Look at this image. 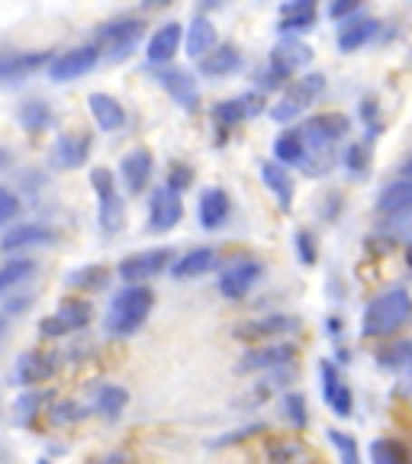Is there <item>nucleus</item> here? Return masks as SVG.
Segmentation results:
<instances>
[{
    "label": "nucleus",
    "mask_w": 412,
    "mask_h": 464,
    "mask_svg": "<svg viewBox=\"0 0 412 464\" xmlns=\"http://www.w3.org/2000/svg\"><path fill=\"white\" fill-rule=\"evenodd\" d=\"M16 120H20L23 130H26V132H43V130H49L55 116H52L49 103H43V101H26V103H20V110H16Z\"/></svg>",
    "instance_id": "f704fd0d"
},
{
    "label": "nucleus",
    "mask_w": 412,
    "mask_h": 464,
    "mask_svg": "<svg viewBox=\"0 0 412 464\" xmlns=\"http://www.w3.org/2000/svg\"><path fill=\"white\" fill-rule=\"evenodd\" d=\"M300 329H303V319L293 313H268V316H254L235 326V339H277V335H293Z\"/></svg>",
    "instance_id": "4468645a"
},
{
    "label": "nucleus",
    "mask_w": 412,
    "mask_h": 464,
    "mask_svg": "<svg viewBox=\"0 0 412 464\" xmlns=\"http://www.w3.org/2000/svg\"><path fill=\"white\" fill-rule=\"evenodd\" d=\"M184 45H187V55L200 62L206 52H213L219 45V33L216 23L206 20V16H194L187 26V36H184Z\"/></svg>",
    "instance_id": "cd10ccee"
},
{
    "label": "nucleus",
    "mask_w": 412,
    "mask_h": 464,
    "mask_svg": "<svg viewBox=\"0 0 412 464\" xmlns=\"http://www.w3.org/2000/svg\"><path fill=\"white\" fill-rule=\"evenodd\" d=\"M319 374H322V397H326L329 410L335 416H341V420H348V416L355 413V393L345 384V377L339 374V368L332 362H322Z\"/></svg>",
    "instance_id": "a211bd4d"
},
{
    "label": "nucleus",
    "mask_w": 412,
    "mask_h": 464,
    "mask_svg": "<svg viewBox=\"0 0 412 464\" xmlns=\"http://www.w3.org/2000/svg\"><path fill=\"white\" fill-rule=\"evenodd\" d=\"M406 265L412 268V242H409V248H406Z\"/></svg>",
    "instance_id": "6e6d98bb"
},
{
    "label": "nucleus",
    "mask_w": 412,
    "mask_h": 464,
    "mask_svg": "<svg viewBox=\"0 0 412 464\" xmlns=\"http://www.w3.org/2000/svg\"><path fill=\"white\" fill-rule=\"evenodd\" d=\"M4 333H7V316H0V339H4Z\"/></svg>",
    "instance_id": "5fc2aeb1"
},
{
    "label": "nucleus",
    "mask_w": 412,
    "mask_h": 464,
    "mask_svg": "<svg viewBox=\"0 0 412 464\" xmlns=\"http://www.w3.org/2000/svg\"><path fill=\"white\" fill-rule=\"evenodd\" d=\"M380 368L387 371H399V374H412V339H399L390 342V345L377 355Z\"/></svg>",
    "instance_id": "72a5a7b5"
},
{
    "label": "nucleus",
    "mask_w": 412,
    "mask_h": 464,
    "mask_svg": "<svg viewBox=\"0 0 412 464\" xmlns=\"http://www.w3.org/2000/svg\"><path fill=\"white\" fill-rule=\"evenodd\" d=\"M242 68V52L235 45H216L200 58V72L206 78H229Z\"/></svg>",
    "instance_id": "c85d7f7f"
},
{
    "label": "nucleus",
    "mask_w": 412,
    "mask_h": 464,
    "mask_svg": "<svg viewBox=\"0 0 412 464\" xmlns=\"http://www.w3.org/2000/svg\"><path fill=\"white\" fill-rule=\"evenodd\" d=\"M264 432V422H248V426H242V429H235V432H223L213 442V449H225V445H239V442H245V439H252V435H261Z\"/></svg>",
    "instance_id": "c03bdc74"
},
{
    "label": "nucleus",
    "mask_w": 412,
    "mask_h": 464,
    "mask_svg": "<svg viewBox=\"0 0 412 464\" xmlns=\"http://www.w3.org/2000/svg\"><path fill=\"white\" fill-rule=\"evenodd\" d=\"M155 78H158V84L165 87L174 103H181L184 110L200 107V87H196V78L187 68H158Z\"/></svg>",
    "instance_id": "dca6fc26"
},
{
    "label": "nucleus",
    "mask_w": 412,
    "mask_h": 464,
    "mask_svg": "<svg viewBox=\"0 0 412 464\" xmlns=\"http://www.w3.org/2000/svg\"><path fill=\"white\" fill-rule=\"evenodd\" d=\"M91 145H94L91 132H62V136L52 142V152H49L52 165H55L58 171H74V168H81L87 161Z\"/></svg>",
    "instance_id": "2eb2a0df"
},
{
    "label": "nucleus",
    "mask_w": 412,
    "mask_h": 464,
    "mask_svg": "<svg viewBox=\"0 0 412 464\" xmlns=\"http://www.w3.org/2000/svg\"><path fill=\"white\" fill-rule=\"evenodd\" d=\"M87 110H91V116H94L97 130H103V132H116L126 126L123 103L110 94H91L87 97Z\"/></svg>",
    "instance_id": "b1692460"
},
{
    "label": "nucleus",
    "mask_w": 412,
    "mask_h": 464,
    "mask_svg": "<svg viewBox=\"0 0 412 464\" xmlns=\"http://www.w3.org/2000/svg\"><path fill=\"white\" fill-rule=\"evenodd\" d=\"M49 400V393H39V391H29V393H23L20 400H16V410H20L23 416H29V413H36L39 406Z\"/></svg>",
    "instance_id": "603ef678"
},
{
    "label": "nucleus",
    "mask_w": 412,
    "mask_h": 464,
    "mask_svg": "<svg viewBox=\"0 0 412 464\" xmlns=\"http://www.w3.org/2000/svg\"><path fill=\"white\" fill-rule=\"evenodd\" d=\"M16 213H20V197H16L14 190L0 188V226L10 223Z\"/></svg>",
    "instance_id": "09e8293b"
},
{
    "label": "nucleus",
    "mask_w": 412,
    "mask_h": 464,
    "mask_svg": "<svg viewBox=\"0 0 412 464\" xmlns=\"http://www.w3.org/2000/svg\"><path fill=\"white\" fill-rule=\"evenodd\" d=\"M377 101L374 97H364L361 101V116H364V123H368V142L374 136H380V130H384V126H380V120H377Z\"/></svg>",
    "instance_id": "de8ad7c7"
},
{
    "label": "nucleus",
    "mask_w": 412,
    "mask_h": 464,
    "mask_svg": "<svg viewBox=\"0 0 412 464\" xmlns=\"http://www.w3.org/2000/svg\"><path fill=\"white\" fill-rule=\"evenodd\" d=\"M52 374H55L52 358L39 355V352H26V355L16 362L10 377H14V384H20V387H36V384H43V381H49Z\"/></svg>",
    "instance_id": "bb28decb"
},
{
    "label": "nucleus",
    "mask_w": 412,
    "mask_h": 464,
    "mask_svg": "<svg viewBox=\"0 0 412 464\" xmlns=\"http://www.w3.org/2000/svg\"><path fill=\"white\" fill-rule=\"evenodd\" d=\"M399 178H412V155L399 165Z\"/></svg>",
    "instance_id": "864d4df0"
},
{
    "label": "nucleus",
    "mask_w": 412,
    "mask_h": 464,
    "mask_svg": "<svg viewBox=\"0 0 412 464\" xmlns=\"http://www.w3.org/2000/svg\"><path fill=\"white\" fill-rule=\"evenodd\" d=\"M274 161L277 165H297L303 161V142H300L297 130H283L281 136L274 139Z\"/></svg>",
    "instance_id": "e433bc0d"
},
{
    "label": "nucleus",
    "mask_w": 412,
    "mask_h": 464,
    "mask_svg": "<svg viewBox=\"0 0 412 464\" xmlns=\"http://www.w3.org/2000/svg\"><path fill=\"white\" fill-rule=\"evenodd\" d=\"M97 62H101V49H97V45H78V49H68V52H62V55H52L49 78L55 81V84L78 81V78H84Z\"/></svg>",
    "instance_id": "1a4fd4ad"
},
{
    "label": "nucleus",
    "mask_w": 412,
    "mask_h": 464,
    "mask_svg": "<svg viewBox=\"0 0 412 464\" xmlns=\"http://www.w3.org/2000/svg\"><path fill=\"white\" fill-rule=\"evenodd\" d=\"M91 188L97 190V203H101V210H97V219H101V229L107 236L123 229V219H126V210H123V197L116 190V178L110 168H94L91 171Z\"/></svg>",
    "instance_id": "423d86ee"
},
{
    "label": "nucleus",
    "mask_w": 412,
    "mask_h": 464,
    "mask_svg": "<svg viewBox=\"0 0 412 464\" xmlns=\"http://www.w3.org/2000/svg\"><path fill=\"white\" fill-rule=\"evenodd\" d=\"M261 110H264L261 91H248V94H239V97H232V101L216 103V107H213V123H216V130L232 132L235 126L248 123L252 116H258Z\"/></svg>",
    "instance_id": "ddd939ff"
},
{
    "label": "nucleus",
    "mask_w": 412,
    "mask_h": 464,
    "mask_svg": "<svg viewBox=\"0 0 412 464\" xmlns=\"http://www.w3.org/2000/svg\"><path fill=\"white\" fill-rule=\"evenodd\" d=\"M341 165L348 168V174H364L370 168V142H351L348 145V152L341 155Z\"/></svg>",
    "instance_id": "a19ab883"
},
{
    "label": "nucleus",
    "mask_w": 412,
    "mask_h": 464,
    "mask_svg": "<svg viewBox=\"0 0 412 464\" xmlns=\"http://www.w3.org/2000/svg\"><path fill=\"white\" fill-rule=\"evenodd\" d=\"M145 36V23L139 16H123V20H110L97 29V43L107 49L110 58H126ZM97 45V49H101Z\"/></svg>",
    "instance_id": "6e6552de"
},
{
    "label": "nucleus",
    "mask_w": 412,
    "mask_h": 464,
    "mask_svg": "<svg viewBox=\"0 0 412 464\" xmlns=\"http://www.w3.org/2000/svg\"><path fill=\"white\" fill-rule=\"evenodd\" d=\"M312 58V49L306 43H300V39H283V43H277L274 49H271V58H268V68L261 72V87L268 91V87H283V81L290 78V74H297L300 68L310 65Z\"/></svg>",
    "instance_id": "39448f33"
},
{
    "label": "nucleus",
    "mask_w": 412,
    "mask_h": 464,
    "mask_svg": "<svg viewBox=\"0 0 412 464\" xmlns=\"http://www.w3.org/2000/svg\"><path fill=\"white\" fill-rule=\"evenodd\" d=\"M264 275V265L252 255H239L232 258L223 271H219V294L229 300H242L254 290V284Z\"/></svg>",
    "instance_id": "0eeeda50"
},
{
    "label": "nucleus",
    "mask_w": 412,
    "mask_h": 464,
    "mask_svg": "<svg viewBox=\"0 0 412 464\" xmlns=\"http://www.w3.org/2000/svg\"><path fill=\"white\" fill-rule=\"evenodd\" d=\"M49 62L52 52H7V55H0V84L29 78V74H36Z\"/></svg>",
    "instance_id": "6ab92c4d"
},
{
    "label": "nucleus",
    "mask_w": 412,
    "mask_h": 464,
    "mask_svg": "<svg viewBox=\"0 0 412 464\" xmlns=\"http://www.w3.org/2000/svg\"><path fill=\"white\" fill-rule=\"evenodd\" d=\"M33 275H36V261H33V258L4 261V265H0V294H4V290L20 287V284H26Z\"/></svg>",
    "instance_id": "c9c22d12"
},
{
    "label": "nucleus",
    "mask_w": 412,
    "mask_h": 464,
    "mask_svg": "<svg viewBox=\"0 0 412 464\" xmlns=\"http://www.w3.org/2000/svg\"><path fill=\"white\" fill-rule=\"evenodd\" d=\"M297 455H300L297 442H274L268 449V464H290Z\"/></svg>",
    "instance_id": "49530a36"
},
{
    "label": "nucleus",
    "mask_w": 412,
    "mask_h": 464,
    "mask_svg": "<svg viewBox=\"0 0 412 464\" xmlns=\"http://www.w3.org/2000/svg\"><path fill=\"white\" fill-rule=\"evenodd\" d=\"M412 319V294L403 287H390L384 294H377L361 316V335L364 339H387V335L399 333Z\"/></svg>",
    "instance_id": "7ed1b4c3"
},
{
    "label": "nucleus",
    "mask_w": 412,
    "mask_h": 464,
    "mask_svg": "<svg viewBox=\"0 0 412 464\" xmlns=\"http://www.w3.org/2000/svg\"><path fill=\"white\" fill-rule=\"evenodd\" d=\"M380 26H384V23L368 14H358V16H351V20L339 23V49L345 52V55L364 49V45L380 33Z\"/></svg>",
    "instance_id": "aec40b11"
},
{
    "label": "nucleus",
    "mask_w": 412,
    "mask_h": 464,
    "mask_svg": "<svg viewBox=\"0 0 412 464\" xmlns=\"http://www.w3.org/2000/svg\"><path fill=\"white\" fill-rule=\"evenodd\" d=\"M91 403H94V410L103 416V420H120L126 410V403H129V391L120 384H101L94 391V397H91Z\"/></svg>",
    "instance_id": "473e14b6"
},
{
    "label": "nucleus",
    "mask_w": 412,
    "mask_h": 464,
    "mask_svg": "<svg viewBox=\"0 0 412 464\" xmlns=\"http://www.w3.org/2000/svg\"><path fill=\"white\" fill-rule=\"evenodd\" d=\"M322 91H326V74L322 72H310V74H303V78L290 81V84L283 87V94L277 97V103L271 107V120L283 126L293 123Z\"/></svg>",
    "instance_id": "20e7f679"
},
{
    "label": "nucleus",
    "mask_w": 412,
    "mask_h": 464,
    "mask_svg": "<svg viewBox=\"0 0 412 464\" xmlns=\"http://www.w3.org/2000/svg\"><path fill=\"white\" fill-rule=\"evenodd\" d=\"M52 413V422L55 426H72V422H81L87 416V406L74 403V400H62V403H55L49 410Z\"/></svg>",
    "instance_id": "37998d69"
},
{
    "label": "nucleus",
    "mask_w": 412,
    "mask_h": 464,
    "mask_svg": "<svg viewBox=\"0 0 412 464\" xmlns=\"http://www.w3.org/2000/svg\"><path fill=\"white\" fill-rule=\"evenodd\" d=\"M370 464H409V449L397 439H374L370 442Z\"/></svg>",
    "instance_id": "4c0bfd02"
},
{
    "label": "nucleus",
    "mask_w": 412,
    "mask_h": 464,
    "mask_svg": "<svg viewBox=\"0 0 412 464\" xmlns=\"http://www.w3.org/2000/svg\"><path fill=\"white\" fill-rule=\"evenodd\" d=\"M316 4L312 0H297V4H283L281 7V23L277 29L281 33H303V29H312L316 26Z\"/></svg>",
    "instance_id": "2f4dec72"
},
{
    "label": "nucleus",
    "mask_w": 412,
    "mask_h": 464,
    "mask_svg": "<svg viewBox=\"0 0 412 464\" xmlns=\"http://www.w3.org/2000/svg\"><path fill=\"white\" fill-rule=\"evenodd\" d=\"M171 258H174L171 248H149V252H136V255H129V258L120 261L116 275L123 277L126 284H145V281H152L155 275H161V271L171 265Z\"/></svg>",
    "instance_id": "9d476101"
},
{
    "label": "nucleus",
    "mask_w": 412,
    "mask_h": 464,
    "mask_svg": "<svg viewBox=\"0 0 412 464\" xmlns=\"http://www.w3.org/2000/svg\"><path fill=\"white\" fill-rule=\"evenodd\" d=\"M229 210H232V200L225 190H219V188L203 190V197H200V226L203 229H219V226L229 219Z\"/></svg>",
    "instance_id": "7c9ffc66"
},
{
    "label": "nucleus",
    "mask_w": 412,
    "mask_h": 464,
    "mask_svg": "<svg viewBox=\"0 0 412 464\" xmlns=\"http://www.w3.org/2000/svg\"><path fill=\"white\" fill-rule=\"evenodd\" d=\"M281 410H283V420H287L293 429H306V426H310V403H306L303 393H297V391L283 393Z\"/></svg>",
    "instance_id": "ea45409f"
},
{
    "label": "nucleus",
    "mask_w": 412,
    "mask_h": 464,
    "mask_svg": "<svg viewBox=\"0 0 412 464\" xmlns=\"http://www.w3.org/2000/svg\"><path fill=\"white\" fill-rule=\"evenodd\" d=\"M87 323H91V304H84V300H65L52 316H45L39 323V333L45 339H62V335L81 333Z\"/></svg>",
    "instance_id": "f8f14e48"
},
{
    "label": "nucleus",
    "mask_w": 412,
    "mask_h": 464,
    "mask_svg": "<svg viewBox=\"0 0 412 464\" xmlns=\"http://www.w3.org/2000/svg\"><path fill=\"white\" fill-rule=\"evenodd\" d=\"M52 242H55V232H52L49 226L23 223V226H14L10 232H4L0 248H4V252H20V248H29V246H52Z\"/></svg>",
    "instance_id": "a878e982"
},
{
    "label": "nucleus",
    "mask_w": 412,
    "mask_h": 464,
    "mask_svg": "<svg viewBox=\"0 0 412 464\" xmlns=\"http://www.w3.org/2000/svg\"><path fill=\"white\" fill-rule=\"evenodd\" d=\"M293 130H297L300 142H303L300 171L310 174V178H326L335 168V145L348 136L351 120L345 113H316L306 123L293 126Z\"/></svg>",
    "instance_id": "f257e3e1"
},
{
    "label": "nucleus",
    "mask_w": 412,
    "mask_h": 464,
    "mask_svg": "<svg viewBox=\"0 0 412 464\" xmlns=\"http://www.w3.org/2000/svg\"><path fill=\"white\" fill-rule=\"evenodd\" d=\"M219 265V255L216 248L210 246H200V248H190L187 255H181V258L171 265V275L174 277H200L206 275V271H213Z\"/></svg>",
    "instance_id": "c756f323"
},
{
    "label": "nucleus",
    "mask_w": 412,
    "mask_h": 464,
    "mask_svg": "<svg viewBox=\"0 0 412 464\" xmlns=\"http://www.w3.org/2000/svg\"><path fill=\"white\" fill-rule=\"evenodd\" d=\"M152 310H155L152 287H145V284H126V287L110 300L107 319H103L107 335H113V339H129V335H136L139 329L145 326V319H149Z\"/></svg>",
    "instance_id": "f03ea898"
},
{
    "label": "nucleus",
    "mask_w": 412,
    "mask_h": 464,
    "mask_svg": "<svg viewBox=\"0 0 412 464\" xmlns=\"http://www.w3.org/2000/svg\"><path fill=\"white\" fill-rule=\"evenodd\" d=\"M261 181H264V188L274 194L277 207H281L283 213L293 207V194H297V188H293V178H290V171L283 165H277V161H261Z\"/></svg>",
    "instance_id": "5701e85b"
},
{
    "label": "nucleus",
    "mask_w": 412,
    "mask_h": 464,
    "mask_svg": "<svg viewBox=\"0 0 412 464\" xmlns=\"http://www.w3.org/2000/svg\"><path fill=\"white\" fill-rule=\"evenodd\" d=\"M184 217V200L181 194H174L168 188H155L152 200H149V229L152 232H171Z\"/></svg>",
    "instance_id": "f3484780"
},
{
    "label": "nucleus",
    "mask_w": 412,
    "mask_h": 464,
    "mask_svg": "<svg viewBox=\"0 0 412 464\" xmlns=\"http://www.w3.org/2000/svg\"><path fill=\"white\" fill-rule=\"evenodd\" d=\"M107 277H110V271L103 268V265H84V268H78V271H72V275H68V284H72V287L91 290V287H101V284H107Z\"/></svg>",
    "instance_id": "79ce46f5"
},
{
    "label": "nucleus",
    "mask_w": 412,
    "mask_h": 464,
    "mask_svg": "<svg viewBox=\"0 0 412 464\" xmlns=\"http://www.w3.org/2000/svg\"><path fill=\"white\" fill-rule=\"evenodd\" d=\"M190 181H194V168H190V165H171L165 188L174 190V194H181L184 188H190Z\"/></svg>",
    "instance_id": "a18cd8bd"
},
{
    "label": "nucleus",
    "mask_w": 412,
    "mask_h": 464,
    "mask_svg": "<svg viewBox=\"0 0 412 464\" xmlns=\"http://www.w3.org/2000/svg\"><path fill=\"white\" fill-rule=\"evenodd\" d=\"M377 213L380 217H409L412 213V178H399L377 197Z\"/></svg>",
    "instance_id": "393cba45"
},
{
    "label": "nucleus",
    "mask_w": 412,
    "mask_h": 464,
    "mask_svg": "<svg viewBox=\"0 0 412 464\" xmlns=\"http://www.w3.org/2000/svg\"><path fill=\"white\" fill-rule=\"evenodd\" d=\"M326 439L332 442L335 455H339V464H361V445L351 432L345 429H329Z\"/></svg>",
    "instance_id": "58836bf2"
},
{
    "label": "nucleus",
    "mask_w": 412,
    "mask_h": 464,
    "mask_svg": "<svg viewBox=\"0 0 412 464\" xmlns=\"http://www.w3.org/2000/svg\"><path fill=\"white\" fill-rule=\"evenodd\" d=\"M293 358H297V345H293V342H287V339L268 342V345L248 348L245 355H242V362H239V374L287 368V364H293Z\"/></svg>",
    "instance_id": "9b49d317"
},
{
    "label": "nucleus",
    "mask_w": 412,
    "mask_h": 464,
    "mask_svg": "<svg viewBox=\"0 0 412 464\" xmlns=\"http://www.w3.org/2000/svg\"><path fill=\"white\" fill-rule=\"evenodd\" d=\"M297 252L303 265H316V242H312V236L306 229L297 232Z\"/></svg>",
    "instance_id": "3c124183"
},
{
    "label": "nucleus",
    "mask_w": 412,
    "mask_h": 464,
    "mask_svg": "<svg viewBox=\"0 0 412 464\" xmlns=\"http://www.w3.org/2000/svg\"><path fill=\"white\" fill-rule=\"evenodd\" d=\"M358 14H361V7H358L355 0H332V4H329V16H332L335 23H345Z\"/></svg>",
    "instance_id": "8fccbe9b"
},
{
    "label": "nucleus",
    "mask_w": 412,
    "mask_h": 464,
    "mask_svg": "<svg viewBox=\"0 0 412 464\" xmlns=\"http://www.w3.org/2000/svg\"><path fill=\"white\" fill-rule=\"evenodd\" d=\"M181 23H165V26H158L152 33V39H149V45H145V58L152 62V65H168L174 55H177V49H181Z\"/></svg>",
    "instance_id": "4be33fe9"
},
{
    "label": "nucleus",
    "mask_w": 412,
    "mask_h": 464,
    "mask_svg": "<svg viewBox=\"0 0 412 464\" xmlns=\"http://www.w3.org/2000/svg\"><path fill=\"white\" fill-rule=\"evenodd\" d=\"M36 464H52V461H49V458H39V461H36Z\"/></svg>",
    "instance_id": "4d7b16f0"
},
{
    "label": "nucleus",
    "mask_w": 412,
    "mask_h": 464,
    "mask_svg": "<svg viewBox=\"0 0 412 464\" xmlns=\"http://www.w3.org/2000/svg\"><path fill=\"white\" fill-rule=\"evenodd\" d=\"M409 62H412V55H409Z\"/></svg>",
    "instance_id": "13d9d810"
},
{
    "label": "nucleus",
    "mask_w": 412,
    "mask_h": 464,
    "mask_svg": "<svg viewBox=\"0 0 412 464\" xmlns=\"http://www.w3.org/2000/svg\"><path fill=\"white\" fill-rule=\"evenodd\" d=\"M152 171H155V161L149 149H132L120 161V178H123V188L129 194H142L145 184L152 181Z\"/></svg>",
    "instance_id": "412c9836"
}]
</instances>
